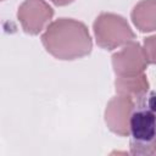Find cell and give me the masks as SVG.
Listing matches in <instances>:
<instances>
[{"label": "cell", "instance_id": "cell-3", "mask_svg": "<svg viewBox=\"0 0 156 156\" xmlns=\"http://www.w3.org/2000/svg\"><path fill=\"white\" fill-rule=\"evenodd\" d=\"M93 30L96 44L105 50H115L135 39L127 20L112 12L100 13L93 23Z\"/></svg>", "mask_w": 156, "mask_h": 156}, {"label": "cell", "instance_id": "cell-7", "mask_svg": "<svg viewBox=\"0 0 156 156\" xmlns=\"http://www.w3.org/2000/svg\"><path fill=\"white\" fill-rule=\"evenodd\" d=\"M132 21L141 33L154 32L156 28V4L155 0H141L132 10Z\"/></svg>", "mask_w": 156, "mask_h": 156}, {"label": "cell", "instance_id": "cell-6", "mask_svg": "<svg viewBox=\"0 0 156 156\" xmlns=\"http://www.w3.org/2000/svg\"><path fill=\"white\" fill-rule=\"evenodd\" d=\"M134 102L135 100L132 98L118 94L107 102L105 108V123L112 133L119 136L129 135V119Z\"/></svg>", "mask_w": 156, "mask_h": 156}, {"label": "cell", "instance_id": "cell-8", "mask_svg": "<svg viewBox=\"0 0 156 156\" xmlns=\"http://www.w3.org/2000/svg\"><path fill=\"white\" fill-rule=\"evenodd\" d=\"M149 80L145 73L132 76V77H116L115 90L118 95L132 98L133 100L139 99L149 91Z\"/></svg>", "mask_w": 156, "mask_h": 156}, {"label": "cell", "instance_id": "cell-1", "mask_svg": "<svg viewBox=\"0 0 156 156\" xmlns=\"http://www.w3.org/2000/svg\"><path fill=\"white\" fill-rule=\"evenodd\" d=\"M45 50L57 60L72 61L91 52L93 40L88 27L74 18L61 17L48 24L41 35Z\"/></svg>", "mask_w": 156, "mask_h": 156}, {"label": "cell", "instance_id": "cell-10", "mask_svg": "<svg viewBox=\"0 0 156 156\" xmlns=\"http://www.w3.org/2000/svg\"><path fill=\"white\" fill-rule=\"evenodd\" d=\"M52 4H55V5H57V6H66V5H68V4H71V2H73L74 0H50Z\"/></svg>", "mask_w": 156, "mask_h": 156}, {"label": "cell", "instance_id": "cell-4", "mask_svg": "<svg viewBox=\"0 0 156 156\" xmlns=\"http://www.w3.org/2000/svg\"><path fill=\"white\" fill-rule=\"evenodd\" d=\"M112 67L116 77H132L145 73L149 66L143 46L132 40L112 55Z\"/></svg>", "mask_w": 156, "mask_h": 156}, {"label": "cell", "instance_id": "cell-2", "mask_svg": "<svg viewBox=\"0 0 156 156\" xmlns=\"http://www.w3.org/2000/svg\"><path fill=\"white\" fill-rule=\"evenodd\" d=\"M155 94L147 91L135 100L129 119L130 152L140 156L155 154Z\"/></svg>", "mask_w": 156, "mask_h": 156}, {"label": "cell", "instance_id": "cell-5", "mask_svg": "<svg viewBox=\"0 0 156 156\" xmlns=\"http://www.w3.org/2000/svg\"><path fill=\"white\" fill-rule=\"evenodd\" d=\"M54 9L45 0H24L17 11V20L27 34L37 35L50 22Z\"/></svg>", "mask_w": 156, "mask_h": 156}, {"label": "cell", "instance_id": "cell-11", "mask_svg": "<svg viewBox=\"0 0 156 156\" xmlns=\"http://www.w3.org/2000/svg\"><path fill=\"white\" fill-rule=\"evenodd\" d=\"M0 1H4V0H0Z\"/></svg>", "mask_w": 156, "mask_h": 156}, {"label": "cell", "instance_id": "cell-9", "mask_svg": "<svg viewBox=\"0 0 156 156\" xmlns=\"http://www.w3.org/2000/svg\"><path fill=\"white\" fill-rule=\"evenodd\" d=\"M143 50L145 52L149 65H154V62H155V37L154 35H151L144 40Z\"/></svg>", "mask_w": 156, "mask_h": 156}]
</instances>
